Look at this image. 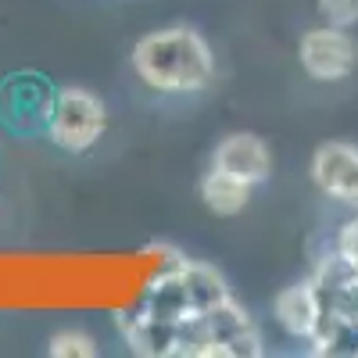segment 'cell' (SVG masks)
<instances>
[{
    "instance_id": "1",
    "label": "cell",
    "mask_w": 358,
    "mask_h": 358,
    "mask_svg": "<svg viewBox=\"0 0 358 358\" xmlns=\"http://www.w3.org/2000/svg\"><path fill=\"white\" fill-rule=\"evenodd\" d=\"M129 62L136 79L158 94H201L215 79V54L190 25H169L140 36Z\"/></svg>"
},
{
    "instance_id": "2",
    "label": "cell",
    "mask_w": 358,
    "mask_h": 358,
    "mask_svg": "<svg viewBox=\"0 0 358 358\" xmlns=\"http://www.w3.org/2000/svg\"><path fill=\"white\" fill-rule=\"evenodd\" d=\"M108 129V108L97 94H90L83 86H65L54 97L50 126L47 136L69 155H86L94 143H101Z\"/></svg>"
},
{
    "instance_id": "3",
    "label": "cell",
    "mask_w": 358,
    "mask_h": 358,
    "mask_svg": "<svg viewBox=\"0 0 358 358\" xmlns=\"http://www.w3.org/2000/svg\"><path fill=\"white\" fill-rule=\"evenodd\" d=\"M57 90L40 72H15L0 83V126L18 136L47 133Z\"/></svg>"
},
{
    "instance_id": "4",
    "label": "cell",
    "mask_w": 358,
    "mask_h": 358,
    "mask_svg": "<svg viewBox=\"0 0 358 358\" xmlns=\"http://www.w3.org/2000/svg\"><path fill=\"white\" fill-rule=\"evenodd\" d=\"M297 57H301V69L312 79H319V83H341V79H348L355 72L358 47L348 36V29L322 25V29H308V33L301 36Z\"/></svg>"
},
{
    "instance_id": "5",
    "label": "cell",
    "mask_w": 358,
    "mask_h": 358,
    "mask_svg": "<svg viewBox=\"0 0 358 358\" xmlns=\"http://www.w3.org/2000/svg\"><path fill=\"white\" fill-rule=\"evenodd\" d=\"M208 334H212V358H258L265 355V341L258 322L233 301L219 305L204 315Z\"/></svg>"
},
{
    "instance_id": "6",
    "label": "cell",
    "mask_w": 358,
    "mask_h": 358,
    "mask_svg": "<svg viewBox=\"0 0 358 358\" xmlns=\"http://www.w3.org/2000/svg\"><path fill=\"white\" fill-rule=\"evenodd\" d=\"M315 187L344 204H358V147L351 143H322L312 155Z\"/></svg>"
},
{
    "instance_id": "7",
    "label": "cell",
    "mask_w": 358,
    "mask_h": 358,
    "mask_svg": "<svg viewBox=\"0 0 358 358\" xmlns=\"http://www.w3.org/2000/svg\"><path fill=\"white\" fill-rule=\"evenodd\" d=\"M118 330H122L129 351L143 358H176V319L151 315L140 301L118 312Z\"/></svg>"
},
{
    "instance_id": "8",
    "label": "cell",
    "mask_w": 358,
    "mask_h": 358,
    "mask_svg": "<svg viewBox=\"0 0 358 358\" xmlns=\"http://www.w3.org/2000/svg\"><path fill=\"white\" fill-rule=\"evenodd\" d=\"M212 165L258 187L268 179V172H273V151H268V143L255 133H229L226 140H219Z\"/></svg>"
},
{
    "instance_id": "9",
    "label": "cell",
    "mask_w": 358,
    "mask_h": 358,
    "mask_svg": "<svg viewBox=\"0 0 358 358\" xmlns=\"http://www.w3.org/2000/svg\"><path fill=\"white\" fill-rule=\"evenodd\" d=\"M176 268H179V280H183V294H187L190 315H208L212 308L229 301V287H226V280H222V273L215 265L179 258Z\"/></svg>"
},
{
    "instance_id": "10",
    "label": "cell",
    "mask_w": 358,
    "mask_h": 358,
    "mask_svg": "<svg viewBox=\"0 0 358 358\" xmlns=\"http://www.w3.org/2000/svg\"><path fill=\"white\" fill-rule=\"evenodd\" d=\"M273 312H276V322L297 341H308L315 322H319V294L312 287V280H301V283H290L276 294L273 301Z\"/></svg>"
},
{
    "instance_id": "11",
    "label": "cell",
    "mask_w": 358,
    "mask_h": 358,
    "mask_svg": "<svg viewBox=\"0 0 358 358\" xmlns=\"http://www.w3.org/2000/svg\"><path fill=\"white\" fill-rule=\"evenodd\" d=\"M308 344H312V355H322V358H358V319L319 312V322Z\"/></svg>"
},
{
    "instance_id": "12",
    "label": "cell",
    "mask_w": 358,
    "mask_h": 358,
    "mask_svg": "<svg viewBox=\"0 0 358 358\" xmlns=\"http://www.w3.org/2000/svg\"><path fill=\"white\" fill-rule=\"evenodd\" d=\"M251 190H255V183H248V179L233 176V172H222L215 165H212V172L201 179V201H204L208 212H215V215L244 212L248 201H251Z\"/></svg>"
},
{
    "instance_id": "13",
    "label": "cell",
    "mask_w": 358,
    "mask_h": 358,
    "mask_svg": "<svg viewBox=\"0 0 358 358\" xmlns=\"http://www.w3.org/2000/svg\"><path fill=\"white\" fill-rule=\"evenodd\" d=\"M176 262H179V258H176ZM176 262L165 265L162 273L147 283V290H143V297H140V305L151 312V315H162V319H183V315H190L187 294H183V280H179Z\"/></svg>"
},
{
    "instance_id": "14",
    "label": "cell",
    "mask_w": 358,
    "mask_h": 358,
    "mask_svg": "<svg viewBox=\"0 0 358 358\" xmlns=\"http://www.w3.org/2000/svg\"><path fill=\"white\" fill-rule=\"evenodd\" d=\"M47 355L50 358H94L97 344H94V337L83 334V330H62V334L50 337Z\"/></svg>"
},
{
    "instance_id": "15",
    "label": "cell",
    "mask_w": 358,
    "mask_h": 358,
    "mask_svg": "<svg viewBox=\"0 0 358 358\" xmlns=\"http://www.w3.org/2000/svg\"><path fill=\"white\" fill-rule=\"evenodd\" d=\"M319 11H322L326 25L351 29L358 22V0H319Z\"/></svg>"
},
{
    "instance_id": "16",
    "label": "cell",
    "mask_w": 358,
    "mask_h": 358,
    "mask_svg": "<svg viewBox=\"0 0 358 358\" xmlns=\"http://www.w3.org/2000/svg\"><path fill=\"white\" fill-rule=\"evenodd\" d=\"M334 251H341V255L358 268V219H351V222L341 226V233H337V248H334Z\"/></svg>"
}]
</instances>
